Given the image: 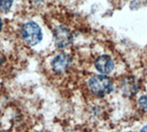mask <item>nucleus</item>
I'll return each instance as SVG.
<instances>
[{"mask_svg": "<svg viewBox=\"0 0 147 132\" xmlns=\"http://www.w3.org/2000/svg\"><path fill=\"white\" fill-rule=\"evenodd\" d=\"M88 86L92 93L96 96H105L113 90L112 81L108 76L95 75L88 81Z\"/></svg>", "mask_w": 147, "mask_h": 132, "instance_id": "obj_1", "label": "nucleus"}, {"mask_svg": "<svg viewBox=\"0 0 147 132\" xmlns=\"http://www.w3.org/2000/svg\"><path fill=\"white\" fill-rule=\"evenodd\" d=\"M21 35L25 42L30 45L38 44L42 39L40 26L33 21L27 22L21 28Z\"/></svg>", "mask_w": 147, "mask_h": 132, "instance_id": "obj_2", "label": "nucleus"}, {"mask_svg": "<svg viewBox=\"0 0 147 132\" xmlns=\"http://www.w3.org/2000/svg\"><path fill=\"white\" fill-rule=\"evenodd\" d=\"M55 44L59 49H65L70 46L73 42V35L71 31L63 26H60L54 30Z\"/></svg>", "mask_w": 147, "mask_h": 132, "instance_id": "obj_3", "label": "nucleus"}, {"mask_svg": "<svg viewBox=\"0 0 147 132\" xmlns=\"http://www.w3.org/2000/svg\"><path fill=\"white\" fill-rule=\"evenodd\" d=\"M96 69L101 74H109L114 69V62L108 55H101L95 62Z\"/></svg>", "mask_w": 147, "mask_h": 132, "instance_id": "obj_4", "label": "nucleus"}, {"mask_svg": "<svg viewBox=\"0 0 147 132\" xmlns=\"http://www.w3.org/2000/svg\"><path fill=\"white\" fill-rule=\"evenodd\" d=\"M70 63H71L70 56L67 55L65 53H61L53 59L52 65H53V69L54 70V72L60 74V72H63L65 71L67 68L70 66Z\"/></svg>", "mask_w": 147, "mask_h": 132, "instance_id": "obj_5", "label": "nucleus"}, {"mask_svg": "<svg viewBox=\"0 0 147 132\" xmlns=\"http://www.w3.org/2000/svg\"><path fill=\"white\" fill-rule=\"evenodd\" d=\"M13 0H0V10L2 12H7L12 6Z\"/></svg>", "mask_w": 147, "mask_h": 132, "instance_id": "obj_6", "label": "nucleus"}, {"mask_svg": "<svg viewBox=\"0 0 147 132\" xmlns=\"http://www.w3.org/2000/svg\"><path fill=\"white\" fill-rule=\"evenodd\" d=\"M138 102H139L140 107L144 109V110L147 111V95H144V96L140 97Z\"/></svg>", "mask_w": 147, "mask_h": 132, "instance_id": "obj_7", "label": "nucleus"}, {"mask_svg": "<svg viewBox=\"0 0 147 132\" xmlns=\"http://www.w3.org/2000/svg\"><path fill=\"white\" fill-rule=\"evenodd\" d=\"M3 62H4V58H3V56L1 55V54H0V65L2 64Z\"/></svg>", "mask_w": 147, "mask_h": 132, "instance_id": "obj_8", "label": "nucleus"}, {"mask_svg": "<svg viewBox=\"0 0 147 132\" xmlns=\"http://www.w3.org/2000/svg\"><path fill=\"white\" fill-rule=\"evenodd\" d=\"M1 29H2V20L0 19V31H1Z\"/></svg>", "mask_w": 147, "mask_h": 132, "instance_id": "obj_9", "label": "nucleus"}, {"mask_svg": "<svg viewBox=\"0 0 147 132\" xmlns=\"http://www.w3.org/2000/svg\"><path fill=\"white\" fill-rule=\"evenodd\" d=\"M32 1H34V2H41L42 0H32Z\"/></svg>", "mask_w": 147, "mask_h": 132, "instance_id": "obj_10", "label": "nucleus"}]
</instances>
